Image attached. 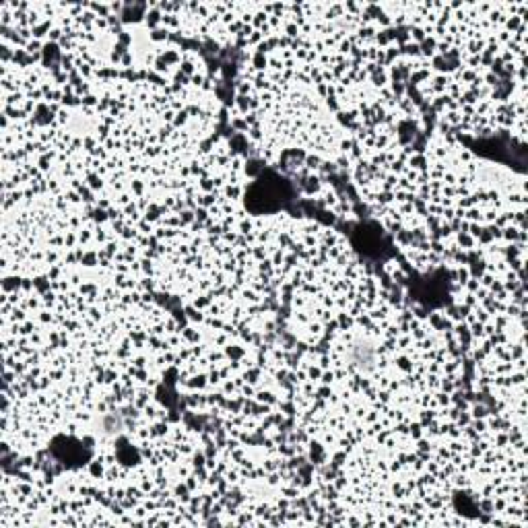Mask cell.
<instances>
[{
    "label": "cell",
    "mask_w": 528,
    "mask_h": 528,
    "mask_svg": "<svg viewBox=\"0 0 528 528\" xmlns=\"http://www.w3.org/2000/svg\"><path fill=\"white\" fill-rule=\"evenodd\" d=\"M347 359L359 372H372L373 368H375V361H378L375 342L370 337H357L355 341L349 345Z\"/></svg>",
    "instance_id": "6da1fadb"
},
{
    "label": "cell",
    "mask_w": 528,
    "mask_h": 528,
    "mask_svg": "<svg viewBox=\"0 0 528 528\" xmlns=\"http://www.w3.org/2000/svg\"><path fill=\"white\" fill-rule=\"evenodd\" d=\"M97 432L105 437H112V435H118L122 432V421L116 417V415H105L99 423H97Z\"/></svg>",
    "instance_id": "7a4b0ae2"
}]
</instances>
